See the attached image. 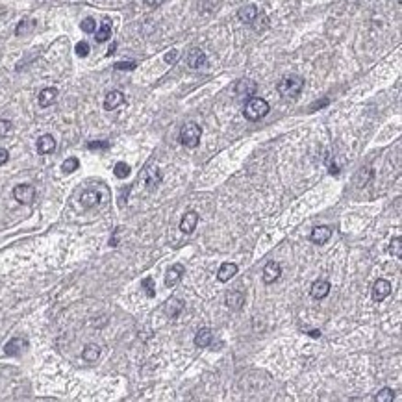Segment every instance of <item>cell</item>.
I'll return each instance as SVG.
<instances>
[{"instance_id": "29", "label": "cell", "mask_w": 402, "mask_h": 402, "mask_svg": "<svg viewBox=\"0 0 402 402\" xmlns=\"http://www.w3.org/2000/svg\"><path fill=\"white\" fill-rule=\"evenodd\" d=\"M80 28H82V32H85V33H93L97 30V22H95L93 17H85V19L80 22Z\"/></svg>"}, {"instance_id": "17", "label": "cell", "mask_w": 402, "mask_h": 402, "mask_svg": "<svg viewBox=\"0 0 402 402\" xmlns=\"http://www.w3.org/2000/svg\"><path fill=\"white\" fill-rule=\"evenodd\" d=\"M332 237V230L328 226H315L311 230V241L315 245H324Z\"/></svg>"}, {"instance_id": "21", "label": "cell", "mask_w": 402, "mask_h": 402, "mask_svg": "<svg viewBox=\"0 0 402 402\" xmlns=\"http://www.w3.org/2000/svg\"><path fill=\"white\" fill-rule=\"evenodd\" d=\"M211 339H213V334L209 328H201V330L197 332V336H195V345L197 347H201V349H206L211 345Z\"/></svg>"}, {"instance_id": "23", "label": "cell", "mask_w": 402, "mask_h": 402, "mask_svg": "<svg viewBox=\"0 0 402 402\" xmlns=\"http://www.w3.org/2000/svg\"><path fill=\"white\" fill-rule=\"evenodd\" d=\"M98 356H100V347L98 345H87L84 349V352H82V358H84L85 362H97Z\"/></svg>"}, {"instance_id": "2", "label": "cell", "mask_w": 402, "mask_h": 402, "mask_svg": "<svg viewBox=\"0 0 402 402\" xmlns=\"http://www.w3.org/2000/svg\"><path fill=\"white\" fill-rule=\"evenodd\" d=\"M269 110L271 108H269V102H267L265 98L250 97L246 100L245 108H243V115L248 121H259V119H263L269 113Z\"/></svg>"}, {"instance_id": "32", "label": "cell", "mask_w": 402, "mask_h": 402, "mask_svg": "<svg viewBox=\"0 0 402 402\" xmlns=\"http://www.w3.org/2000/svg\"><path fill=\"white\" fill-rule=\"evenodd\" d=\"M402 239H401V235H397L395 239L391 241V248H389V250H391V254H393V256H395V258H401L402 256Z\"/></svg>"}, {"instance_id": "26", "label": "cell", "mask_w": 402, "mask_h": 402, "mask_svg": "<svg viewBox=\"0 0 402 402\" xmlns=\"http://www.w3.org/2000/svg\"><path fill=\"white\" fill-rule=\"evenodd\" d=\"M182 308H184V306H182V302L178 300V298H171V300L167 302V306H165V313H167L169 317L173 319V317H176V315L180 313Z\"/></svg>"}, {"instance_id": "35", "label": "cell", "mask_w": 402, "mask_h": 402, "mask_svg": "<svg viewBox=\"0 0 402 402\" xmlns=\"http://www.w3.org/2000/svg\"><path fill=\"white\" fill-rule=\"evenodd\" d=\"M9 132H11V121L0 119V137H6Z\"/></svg>"}, {"instance_id": "42", "label": "cell", "mask_w": 402, "mask_h": 402, "mask_svg": "<svg viewBox=\"0 0 402 402\" xmlns=\"http://www.w3.org/2000/svg\"><path fill=\"white\" fill-rule=\"evenodd\" d=\"M308 334H310L311 337H321V332L319 330H311V332H308Z\"/></svg>"}, {"instance_id": "18", "label": "cell", "mask_w": 402, "mask_h": 402, "mask_svg": "<svg viewBox=\"0 0 402 402\" xmlns=\"http://www.w3.org/2000/svg\"><path fill=\"white\" fill-rule=\"evenodd\" d=\"M243 304H245V295H243L241 291L233 289V291H230L226 295V306L230 308V310L237 311L243 308Z\"/></svg>"}, {"instance_id": "38", "label": "cell", "mask_w": 402, "mask_h": 402, "mask_svg": "<svg viewBox=\"0 0 402 402\" xmlns=\"http://www.w3.org/2000/svg\"><path fill=\"white\" fill-rule=\"evenodd\" d=\"M176 59H178V50H175V48L165 54V61H167V63H175Z\"/></svg>"}, {"instance_id": "13", "label": "cell", "mask_w": 402, "mask_h": 402, "mask_svg": "<svg viewBox=\"0 0 402 402\" xmlns=\"http://www.w3.org/2000/svg\"><path fill=\"white\" fill-rule=\"evenodd\" d=\"M206 63H207V58L201 48H193V50H189L188 65L191 67V69H201V67H204Z\"/></svg>"}, {"instance_id": "19", "label": "cell", "mask_w": 402, "mask_h": 402, "mask_svg": "<svg viewBox=\"0 0 402 402\" xmlns=\"http://www.w3.org/2000/svg\"><path fill=\"white\" fill-rule=\"evenodd\" d=\"M258 7L256 6H245V7H241L239 11H237V17H239V20L241 22H245V24H252L254 20L258 19Z\"/></svg>"}, {"instance_id": "15", "label": "cell", "mask_w": 402, "mask_h": 402, "mask_svg": "<svg viewBox=\"0 0 402 402\" xmlns=\"http://www.w3.org/2000/svg\"><path fill=\"white\" fill-rule=\"evenodd\" d=\"M197 224H199V213L197 211H188L180 220V230L184 233H191L197 228Z\"/></svg>"}, {"instance_id": "37", "label": "cell", "mask_w": 402, "mask_h": 402, "mask_svg": "<svg viewBox=\"0 0 402 402\" xmlns=\"http://www.w3.org/2000/svg\"><path fill=\"white\" fill-rule=\"evenodd\" d=\"M74 50H76V54H78V56H80V58H85V56L89 54V45H87L85 41H80V43H78V45H76V48H74Z\"/></svg>"}, {"instance_id": "39", "label": "cell", "mask_w": 402, "mask_h": 402, "mask_svg": "<svg viewBox=\"0 0 402 402\" xmlns=\"http://www.w3.org/2000/svg\"><path fill=\"white\" fill-rule=\"evenodd\" d=\"M328 102H330L328 98H323L321 102H313V104H311L310 110H311V111H315V110H319V108H324V106H326V104H328Z\"/></svg>"}, {"instance_id": "22", "label": "cell", "mask_w": 402, "mask_h": 402, "mask_svg": "<svg viewBox=\"0 0 402 402\" xmlns=\"http://www.w3.org/2000/svg\"><path fill=\"white\" fill-rule=\"evenodd\" d=\"M110 37H111V22L108 19H104L100 28H98L97 35H95V39H97V43H104V41H108Z\"/></svg>"}, {"instance_id": "20", "label": "cell", "mask_w": 402, "mask_h": 402, "mask_svg": "<svg viewBox=\"0 0 402 402\" xmlns=\"http://www.w3.org/2000/svg\"><path fill=\"white\" fill-rule=\"evenodd\" d=\"M237 274V265L235 263H222L219 269V272H217V278H219V282H228L230 278H233Z\"/></svg>"}, {"instance_id": "8", "label": "cell", "mask_w": 402, "mask_h": 402, "mask_svg": "<svg viewBox=\"0 0 402 402\" xmlns=\"http://www.w3.org/2000/svg\"><path fill=\"white\" fill-rule=\"evenodd\" d=\"M26 349H28V341H26V339H22V337H13V339H9L6 343L4 352H6L7 356H19L20 352Z\"/></svg>"}, {"instance_id": "34", "label": "cell", "mask_w": 402, "mask_h": 402, "mask_svg": "<svg viewBox=\"0 0 402 402\" xmlns=\"http://www.w3.org/2000/svg\"><path fill=\"white\" fill-rule=\"evenodd\" d=\"M136 67H137L136 61H119V63H115L117 71H134Z\"/></svg>"}, {"instance_id": "1", "label": "cell", "mask_w": 402, "mask_h": 402, "mask_svg": "<svg viewBox=\"0 0 402 402\" xmlns=\"http://www.w3.org/2000/svg\"><path fill=\"white\" fill-rule=\"evenodd\" d=\"M302 89H304V80L297 74L284 76L278 82V93L284 98H297L302 93Z\"/></svg>"}, {"instance_id": "9", "label": "cell", "mask_w": 402, "mask_h": 402, "mask_svg": "<svg viewBox=\"0 0 402 402\" xmlns=\"http://www.w3.org/2000/svg\"><path fill=\"white\" fill-rule=\"evenodd\" d=\"M280 274H282V267H280L278 261H269L263 267V282L265 284H274L280 278Z\"/></svg>"}, {"instance_id": "36", "label": "cell", "mask_w": 402, "mask_h": 402, "mask_svg": "<svg viewBox=\"0 0 402 402\" xmlns=\"http://www.w3.org/2000/svg\"><path fill=\"white\" fill-rule=\"evenodd\" d=\"M87 149L89 150H106V149H110V143L108 141H91L89 145H87Z\"/></svg>"}, {"instance_id": "40", "label": "cell", "mask_w": 402, "mask_h": 402, "mask_svg": "<svg viewBox=\"0 0 402 402\" xmlns=\"http://www.w3.org/2000/svg\"><path fill=\"white\" fill-rule=\"evenodd\" d=\"M7 160H9V152L6 149H0V165L7 163Z\"/></svg>"}, {"instance_id": "31", "label": "cell", "mask_w": 402, "mask_h": 402, "mask_svg": "<svg viewBox=\"0 0 402 402\" xmlns=\"http://www.w3.org/2000/svg\"><path fill=\"white\" fill-rule=\"evenodd\" d=\"M113 173H115L117 178H126L130 175V165L124 162H119L115 165V169H113Z\"/></svg>"}, {"instance_id": "5", "label": "cell", "mask_w": 402, "mask_h": 402, "mask_svg": "<svg viewBox=\"0 0 402 402\" xmlns=\"http://www.w3.org/2000/svg\"><path fill=\"white\" fill-rule=\"evenodd\" d=\"M233 91H235V95H237V97L250 98V97H254V93L258 91V84H256L254 80H248V78H245V80H239V82L235 84Z\"/></svg>"}, {"instance_id": "41", "label": "cell", "mask_w": 402, "mask_h": 402, "mask_svg": "<svg viewBox=\"0 0 402 402\" xmlns=\"http://www.w3.org/2000/svg\"><path fill=\"white\" fill-rule=\"evenodd\" d=\"M143 2H145L149 7H158V6H162L165 0H143Z\"/></svg>"}, {"instance_id": "12", "label": "cell", "mask_w": 402, "mask_h": 402, "mask_svg": "<svg viewBox=\"0 0 402 402\" xmlns=\"http://www.w3.org/2000/svg\"><path fill=\"white\" fill-rule=\"evenodd\" d=\"M328 293H330V282H326V280H317V282L311 284L310 295L315 298V300H321V298L328 297Z\"/></svg>"}, {"instance_id": "4", "label": "cell", "mask_w": 402, "mask_h": 402, "mask_svg": "<svg viewBox=\"0 0 402 402\" xmlns=\"http://www.w3.org/2000/svg\"><path fill=\"white\" fill-rule=\"evenodd\" d=\"M13 197L19 204H32L33 199H35V189L30 184H20L13 189Z\"/></svg>"}, {"instance_id": "6", "label": "cell", "mask_w": 402, "mask_h": 402, "mask_svg": "<svg viewBox=\"0 0 402 402\" xmlns=\"http://www.w3.org/2000/svg\"><path fill=\"white\" fill-rule=\"evenodd\" d=\"M80 202H82V206L87 207V209H91V207H97L100 206L104 202L102 195L98 193L97 189H87V191H84L82 193V197H80Z\"/></svg>"}, {"instance_id": "14", "label": "cell", "mask_w": 402, "mask_h": 402, "mask_svg": "<svg viewBox=\"0 0 402 402\" xmlns=\"http://www.w3.org/2000/svg\"><path fill=\"white\" fill-rule=\"evenodd\" d=\"M56 98H58V89L56 87H45L39 93L37 102L41 108H48V106H52V104L56 102Z\"/></svg>"}, {"instance_id": "30", "label": "cell", "mask_w": 402, "mask_h": 402, "mask_svg": "<svg viewBox=\"0 0 402 402\" xmlns=\"http://www.w3.org/2000/svg\"><path fill=\"white\" fill-rule=\"evenodd\" d=\"M33 28V20H20L19 24H17V28H15V35H24V33H28L30 30Z\"/></svg>"}, {"instance_id": "3", "label": "cell", "mask_w": 402, "mask_h": 402, "mask_svg": "<svg viewBox=\"0 0 402 402\" xmlns=\"http://www.w3.org/2000/svg\"><path fill=\"white\" fill-rule=\"evenodd\" d=\"M201 137H202V130H201V126H199V124L188 123L186 126H182L180 143L184 145V147H188V149H195V147H199Z\"/></svg>"}, {"instance_id": "28", "label": "cell", "mask_w": 402, "mask_h": 402, "mask_svg": "<svg viewBox=\"0 0 402 402\" xmlns=\"http://www.w3.org/2000/svg\"><path fill=\"white\" fill-rule=\"evenodd\" d=\"M78 167H80L78 158H67V160L63 162V165H61V171H63L65 175H71V173H74Z\"/></svg>"}, {"instance_id": "11", "label": "cell", "mask_w": 402, "mask_h": 402, "mask_svg": "<svg viewBox=\"0 0 402 402\" xmlns=\"http://www.w3.org/2000/svg\"><path fill=\"white\" fill-rule=\"evenodd\" d=\"M182 274H186V267L182 265V263H175V265L167 271V274H165V285H167V287L176 285L182 280Z\"/></svg>"}, {"instance_id": "25", "label": "cell", "mask_w": 402, "mask_h": 402, "mask_svg": "<svg viewBox=\"0 0 402 402\" xmlns=\"http://www.w3.org/2000/svg\"><path fill=\"white\" fill-rule=\"evenodd\" d=\"M371 178H373V171H371L369 167H362V169H360V173L356 175V186H358V188L367 186Z\"/></svg>"}, {"instance_id": "43", "label": "cell", "mask_w": 402, "mask_h": 402, "mask_svg": "<svg viewBox=\"0 0 402 402\" xmlns=\"http://www.w3.org/2000/svg\"><path fill=\"white\" fill-rule=\"evenodd\" d=\"M115 48H117V45H115V43H113V45L110 46V50H108V56H111V54L115 52Z\"/></svg>"}, {"instance_id": "33", "label": "cell", "mask_w": 402, "mask_h": 402, "mask_svg": "<svg viewBox=\"0 0 402 402\" xmlns=\"http://www.w3.org/2000/svg\"><path fill=\"white\" fill-rule=\"evenodd\" d=\"M141 287H145V289H147V295H149L150 298L156 295V291H154V282H152V278H150V276H147V278L141 280Z\"/></svg>"}, {"instance_id": "27", "label": "cell", "mask_w": 402, "mask_h": 402, "mask_svg": "<svg viewBox=\"0 0 402 402\" xmlns=\"http://www.w3.org/2000/svg\"><path fill=\"white\" fill-rule=\"evenodd\" d=\"M375 401H378V402H393V401H395V393H393V389L384 388L375 395Z\"/></svg>"}, {"instance_id": "7", "label": "cell", "mask_w": 402, "mask_h": 402, "mask_svg": "<svg viewBox=\"0 0 402 402\" xmlns=\"http://www.w3.org/2000/svg\"><path fill=\"white\" fill-rule=\"evenodd\" d=\"M389 295H391V284L384 278L376 280L375 285H373V298H375L376 302H382Z\"/></svg>"}, {"instance_id": "16", "label": "cell", "mask_w": 402, "mask_h": 402, "mask_svg": "<svg viewBox=\"0 0 402 402\" xmlns=\"http://www.w3.org/2000/svg\"><path fill=\"white\" fill-rule=\"evenodd\" d=\"M56 150V139L50 134H45L37 139V152L39 154H52Z\"/></svg>"}, {"instance_id": "24", "label": "cell", "mask_w": 402, "mask_h": 402, "mask_svg": "<svg viewBox=\"0 0 402 402\" xmlns=\"http://www.w3.org/2000/svg\"><path fill=\"white\" fill-rule=\"evenodd\" d=\"M145 182H147V186L149 188H156L160 182H162V175H160V171L156 167L149 169L147 173H145Z\"/></svg>"}, {"instance_id": "10", "label": "cell", "mask_w": 402, "mask_h": 402, "mask_svg": "<svg viewBox=\"0 0 402 402\" xmlns=\"http://www.w3.org/2000/svg\"><path fill=\"white\" fill-rule=\"evenodd\" d=\"M124 104V95L121 91H110L106 98H104V110L106 111H113L117 110L119 106H123Z\"/></svg>"}]
</instances>
